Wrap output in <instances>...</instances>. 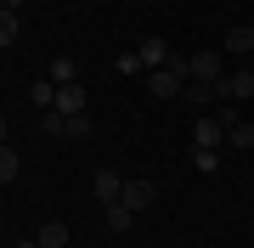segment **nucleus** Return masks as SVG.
<instances>
[{"instance_id":"obj_1","label":"nucleus","mask_w":254,"mask_h":248,"mask_svg":"<svg viewBox=\"0 0 254 248\" xmlns=\"http://www.w3.org/2000/svg\"><path fill=\"white\" fill-rule=\"evenodd\" d=\"M192 85V74H187V56H170V68H153V74H147V91H153L158 101H175Z\"/></svg>"},{"instance_id":"obj_2","label":"nucleus","mask_w":254,"mask_h":248,"mask_svg":"<svg viewBox=\"0 0 254 248\" xmlns=\"http://www.w3.org/2000/svg\"><path fill=\"white\" fill-rule=\"evenodd\" d=\"M153 198H158V186L153 181H147V175H130V181H125V192H119V203H125V209H153Z\"/></svg>"},{"instance_id":"obj_3","label":"nucleus","mask_w":254,"mask_h":248,"mask_svg":"<svg viewBox=\"0 0 254 248\" xmlns=\"http://www.w3.org/2000/svg\"><path fill=\"white\" fill-rule=\"evenodd\" d=\"M187 74L198 85H220V79H226V74H220V51H192L187 56Z\"/></svg>"},{"instance_id":"obj_4","label":"nucleus","mask_w":254,"mask_h":248,"mask_svg":"<svg viewBox=\"0 0 254 248\" xmlns=\"http://www.w3.org/2000/svg\"><path fill=\"white\" fill-rule=\"evenodd\" d=\"M192 147H215V152H220V147H226V124L203 113V119L192 124Z\"/></svg>"},{"instance_id":"obj_5","label":"nucleus","mask_w":254,"mask_h":248,"mask_svg":"<svg viewBox=\"0 0 254 248\" xmlns=\"http://www.w3.org/2000/svg\"><path fill=\"white\" fill-rule=\"evenodd\" d=\"M57 113H91V96H85V85H57V101H51Z\"/></svg>"},{"instance_id":"obj_6","label":"nucleus","mask_w":254,"mask_h":248,"mask_svg":"<svg viewBox=\"0 0 254 248\" xmlns=\"http://www.w3.org/2000/svg\"><path fill=\"white\" fill-rule=\"evenodd\" d=\"M91 192L102 198V209H108V203H119V192H125V175H119V169H96Z\"/></svg>"},{"instance_id":"obj_7","label":"nucleus","mask_w":254,"mask_h":248,"mask_svg":"<svg viewBox=\"0 0 254 248\" xmlns=\"http://www.w3.org/2000/svg\"><path fill=\"white\" fill-rule=\"evenodd\" d=\"M220 96H226V101H249V96H254V68L226 74V79H220Z\"/></svg>"},{"instance_id":"obj_8","label":"nucleus","mask_w":254,"mask_h":248,"mask_svg":"<svg viewBox=\"0 0 254 248\" xmlns=\"http://www.w3.org/2000/svg\"><path fill=\"white\" fill-rule=\"evenodd\" d=\"M136 51H141V62H147V74H153V68H170V56H175V51H170V46H164V40H158V34H147V40H141V46H136Z\"/></svg>"},{"instance_id":"obj_9","label":"nucleus","mask_w":254,"mask_h":248,"mask_svg":"<svg viewBox=\"0 0 254 248\" xmlns=\"http://www.w3.org/2000/svg\"><path fill=\"white\" fill-rule=\"evenodd\" d=\"M102 226H108L113 237H125V231L136 226V209H125V203H108V209H102Z\"/></svg>"},{"instance_id":"obj_10","label":"nucleus","mask_w":254,"mask_h":248,"mask_svg":"<svg viewBox=\"0 0 254 248\" xmlns=\"http://www.w3.org/2000/svg\"><path fill=\"white\" fill-rule=\"evenodd\" d=\"M226 147H232V152H254V124H249V119L226 124Z\"/></svg>"},{"instance_id":"obj_11","label":"nucleus","mask_w":254,"mask_h":248,"mask_svg":"<svg viewBox=\"0 0 254 248\" xmlns=\"http://www.w3.org/2000/svg\"><path fill=\"white\" fill-rule=\"evenodd\" d=\"M51 85H79V62H73V56L63 51V56H57V62H51V74H46Z\"/></svg>"},{"instance_id":"obj_12","label":"nucleus","mask_w":254,"mask_h":248,"mask_svg":"<svg viewBox=\"0 0 254 248\" xmlns=\"http://www.w3.org/2000/svg\"><path fill=\"white\" fill-rule=\"evenodd\" d=\"M226 51H232V56H249V51H254V28H249V23H243V28H226Z\"/></svg>"},{"instance_id":"obj_13","label":"nucleus","mask_w":254,"mask_h":248,"mask_svg":"<svg viewBox=\"0 0 254 248\" xmlns=\"http://www.w3.org/2000/svg\"><path fill=\"white\" fill-rule=\"evenodd\" d=\"M17 169H23V158H17V147L6 141V147H0V186H11V181H17Z\"/></svg>"},{"instance_id":"obj_14","label":"nucleus","mask_w":254,"mask_h":248,"mask_svg":"<svg viewBox=\"0 0 254 248\" xmlns=\"http://www.w3.org/2000/svg\"><path fill=\"white\" fill-rule=\"evenodd\" d=\"M40 248H68V226L63 220H46V226H40Z\"/></svg>"},{"instance_id":"obj_15","label":"nucleus","mask_w":254,"mask_h":248,"mask_svg":"<svg viewBox=\"0 0 254 248\" xmlns=\"http://www.w3.org/2000/svg\"><path fill=\"white\" fill-rule=\"evenodd\" d=\"M181 96L192 101V107H209V101H215V96H220V85H198V79H192V85H187V91H181Z\"/></svg>"},{"instance_id":"obj_16","label":"nucleus","mask_w":254,"mask_h":248,"mask_svg":"<svg viewBox=\"0 0 254 248\" xmlns=\"http://www.w3.org/2000/svg\"><path fill=\"white\" fill-rule=\"evenodd\" d=\"M28 96H34V107L46 113L51 101H57V85H51V79H34V85H28Z\"/></svg>"},{"instance_id":"obj_17","label":"nucleus","mask_w":254,"mask_h":248,"mask_svg":"<svg viewBox=\"0 0 254 248\" xmlns=\"http://www.w3.org/2000/svg\"><path fill=\"white\" fill-rule=\"evenodd\" d=\"M192 169L215 175V169H220V152H215V147H192Z\"/></svg>"},{"instance_id":"obj_18","label":"nucleus","mask_w":254,"mask_h":248,"mask_svg":"<svg viewBox=\"0 0 254 248\" xmlns=\"http://www.w3.org/2000/svg\"><path fill=\"white\" fill-rule=\"evenodd\" d=\"M6 46H17V11L0 6V51H6Z\"/></svg>"},{"instance_id":"obj_19","label":"nucleus","mask_w":254,"mask_h":248,"mask_svg":"<svg viewBox=\"0 0 254 248\" xmlns=\"http://www.w3.org/2000/svg\"><path fill=\"white\" fill-rule=\"evenodd\" d=\"M119 74H130V79H136V74H147V62H141V51H125V56H119Z\"/></svg>"},{"instance_id":"obj_20","label":"nucleus","mask_w":254,"mask_h":248,"mask_svg":"<svg viewBox=\"0 0 254 248\" xmlns=\"http://www.w3.org/2000/svg\"><path fill=\"white\" fill-rule=\"evenodd\" d=\"M91 130H96V124H91V113H73V119H68V136H73V141H85Z\"/></svg>"},{"instance_id":"obj_21","label":"nucleus","mask_w":254,"mask_h":248,"mask_svg":"<svg viewBox=\"0 0 254 248\" xmlns=\"http://www.w3.org/2000/svg\"><path fill=\"white\" fill-rule=\"evenodd\" d=\"M11 248H40V237H23V243H11Z\"/></svg>"},{"instance_id":"obj_22","label":"nucleus","mask_w":254,"mask_h":248,"mask_svg":"<svg viewBox=\"0 0 254 248\" xmlns=\"http://www.w3.org/2000/svg\"><path fill=\"white\" fill-rule=\"evenodd\" d=\"M0 6H6V11H23V0H0Z\"/></svg>"},{"instance_id":"obj_23","label":"nucleus","mask_w":254,"mask_h":248,"mask_svg":"<svg viewBox=\"0 0 254 248\" xmlns=\"http://www.w3.org/2000/svg\"><path fill=\"white\" fill-rule=\"evenodd\" d=\"M0 147H6V119H0Z\"/></svg>"},{"instance_id":"obj_24","label":"nucleus","mask_w":254,"mask_h":248,"mask_svg":"<svg viewBox=\"0 0 254 248\" xmlns=\"http://www.w3.org/2000/svg\"><path fill=\"white\" fill-rule=\"evenodd\" d=\"M249 68H254V51H249Z\"/></svg>"}]
</instances>
